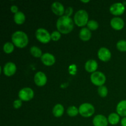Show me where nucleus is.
Returning <instances> with one entry per match:
<instances>
[{
    "label": "nucleus",
    "mask_w": 126,
    "mask_h": 126,
    "mask_svg": "<svg viewBox=\"0 0 126 126\" xmlns=\"http://www.w3.org/2000/svg\"><path fill=\"white\" fill-rule=\"evenodd\" d=\"M81 2H89V0H87V1H81Z\"/></svg>",
    "instance_id": "473e14b6"
},
{
    "label": "nucleus",
    "mask_w": 126,
    "mask_h": 126,
    "mask_svg": "<svg viewBox=\"0 0 126 126\" xmlns=\"http://www.w3.org/2000/svg\"><path fill=\"white\" fill-rule=\"evenodd\" d=\"M64 113V108L62 105L57 104L52 110V113L57 118L62 116Z\"/></svg>",
    "instance_id": "aec40b11"
},
{
    "label": "nucleus",
    "mask_w": 126,
    "mask_h": 126,
    "mask_svg": "<svg viewBox=\"0 0 126 126\" xmlns=\"http://www.w3.org/2000/svg\"><path fill=\"white\" fill-rule=\"evenodd\" d=\"M34 97V92L30 87L22 89L18 92V97L22 101H29Z\"/></svg>",
    "instance_id": "0eeeda50"
},
{
    "label": "nucleus",
    "mask_w": 126,
    "mask_h": 126,
    "mask_svg": "<svg viewBox=\"0 0 126 126\" xmlns=\"http://www.w3.org/2000/svg\"><path fill=\"white\" fill-rule=\"evenodd\" d=\"M22 102L20 99L16 100L13 103V107L15 109H18L20 107L22 106Z\"/></svg>",
    "instance_id": "c85d7f7f"
},
{
    "label": "nucleus",
    "mask_w": 126,
    "mask_h": 126,
    "mask_svg": "<svg viewBox=\"0 0 126 126\" xmlns=\"http://www.w3.org/2000/svg\"><path fill=\"white\" fill-rule=\"evenodd\" d=\"M95 112V108L91 103H85L81 105L79 108V113L84 118L92 116Z\"/></svg>",
    "instance_id": "20e7f679"
},
{
    "label": "nucleus",
    "mask_w": 126,
    "mask_h": 126,
    "mask_svg": "<svg viewBox=\"0 0 126 126\" xmlns=\"http://www.w3.org/2000/svg\"><path fill=\"white\" fill-rule=\"evenodd\" d=\"M74 22L70 17L63 16L60 17L57 22V28L60 33L68 34L73 30Z\"/></svg>",
    "instance_id": "f257e3e1"
},
{
    "label": "nucleus",
    "mask_w": 126,
    "mask_h": 126,
    "mask_svg": "<svg viewBox=\"0 0 126 126\" xmlns=\"http://www.w3.org/2000/svg\"><path fill=\"white\" fill-rule=\"evenodd\" d=\"M50 37H51L52 40L57 41H59L61 38V34L59 31H54L52 33V34H50Z\"/></svg>",
    "instance_id": "cd10ccee"
},
{
    "label": "nucleus",
    "mask_w": 126,
    "mask_h": 126,
    "mask_svg": "<svg viewBox=\"0 0 126 126\" xmlns=\"http://www.w3.org/2000/svg\"><path fill=\"white\" fill-rule=\"evenodd\" d=\"M120 120V117L118 113H111L108 118V123L111 125H116Z\"/></svg>",
    "instance_id": "412c9836"
},
{
    "label": "nucleus",
    "mask_w": 126,
    "mask_h": 126,
    "mask_svg": "<svg viewBox=\"0 0 126 126\" xmlns=\"http://www.w3.org/2000/svg\"><path fill=\"white\" fill-rule=\"evenodd\" d=\"M111 26L116 30H121L124 27V22L120 17H114L111 20Z\"/></svg>",
    "instance_id": "ddd939ff"
},
{
    "label": "nucleus",
    "mask_w": 126,
    "mask_h": 126,
    "mask_svg": "<svg viewBox=\"0 0 126 126\" xmlns=\"http://www.w3.org/2000/svg\"><path fill=\"white\" fill-rule=\"evenodd\" d=\"M116 111L121 116L126 117V100H123L118 103L116 107Z\"/></svg>",
    "instance_id": "a211bd4d"
},
{
    "label": "nucleus",
    "mask_w": 126,
    "mask_h": 126,
    "mask_svg": "<svg viewBox=\"0 0 126 126\" xmlns=\"http://www.w3.org/2000/svg\"><path fill=\"white\" fill-rule=\"evenodd\" d=\"M11 12H13V13L14 14H16L17 13V12H18V7H17V6H16V5H14V6H12L11 7Z\"/></svg>",
    "instance_id": "7c9ffc66"
},
{
    "label": "nucleus",
    "mask_w": 126,
    "mask_h": 126,
    "mask_svg": "<svg viewBox=\"0 0 126 126\" xmlns=\"http://www.w3.org/2000/svg\"><path fill=\"white\" fill-rule=\"evenodd\" d=\"M98 68L97 62L94 60H89L85 64V69L89 73H94Z\"/></svg>",
    "instance_id": "dca6fc26"
},
{
    "label": "nucleus",
    "mask_w": 126,
    "mask_h": 126,
    "mask_svg": "<svg viewBox=\"0 0 126 126\" xmlns=\"http://www.w3.org/2000/svg\"><path fill=\"white\" fill-rule=\"evenodd\" d=\"M91 80L92 84L97 86H103L106 81V77L103 73L100 71H95L91 76Z\"/></svg>",
    "instance_id": "423d86ee"
},
{
    "label": "nucleus",
    "mask_w": 126,
    "mask_h": 126,
    "mask_svg": "<svg viewBox=\"0 0 126 126\" xmlns=\"http://www.w3.org/2000/svg\"><path fill=\"white\" fill-rule=\"evenodd\" d=\"M12 41L14 45L18 48H23L28 43V38L25 33L22 31H17L12 35Z\"/></svg>",
    "instance_id": "f03ea898"
},
{
    "label": "nucleus",
    "mask_w": 126,
    "mask_h": 126,
    "mask_svg": "<svg viewBox=\"0 0 126 126\" xmlns=\"http://www.w3.org/2000/svg\"><path fill=\"white\" fill-rule=\"evenodd\" d=\"M116 47L119 51L126 52V41L121 40L117 43Z\"/></svg>",
    "instance_id": "a878e982"
},
{
    "label": "nucleus",
    "mask_w": 126,
    "mask_h": 126,
    "mask_svg": "<svg viewBox=\"0 0 126 126\" xmlns=\"http://www.w3.org/2000/svg\"><path fill=\"white\" fill-rule=\"evenodd\" d=\"M14 49V45L12 43L7 42L4 44L3 50L6 54H11L13 52Z\"/></svg>",
    "instance_id": "5701e85b"
},
{
    "label": "nucleus",
    "mask_w": 126,
    "mask_h": 126,
    "mask_svg": "<svg viewBox=\"0 0 126 126\" xmlns=\"http://www.w3.org/2000/svg\"><path fill=\"white\" fill-rule=\"evenodd\" d=\"M52 11L57 16H62L65 12V9L64 6H63L62 4L59 2H53L51 6Z\"/></svg>",
    "instance_id": "2eb2a0df"
},
{
    "label": "nucleus",
    "mask_w": 126,
    "mask_h": 126,
    "mask_svg": "<svg viewBox=\"0 0 126 126\" xmlns=\"http://www.w3.org/2000/svg\"><path fill=\"white\" fill-rule=\"evenodd\" d=\"M121 124V126H126V117H124L122 119Z\"/></svg>",
    "instance_id": "2f4dec72"
},
{
    "label": "nucleus",
    "mask_w": 126,
    "mask_h": 126,
    "mask_svg": "<svg viewBox=\"0 0 126 126\" xmlns=\"http://www.w3.org/2000/svg\"><path fill=\"white\" fill-rule=\"evenodd\" d=\"M17 70L16 65L12 62H7L3 67V73L6 76H11L15 74Z\"/></svg>",
    "instance_id": "9b49d317"
},
{
    "label": "nucleus",
    "mask_w": 126,
    "mask_h": 126,
    "mask_svg": "<svg viewBox=\"0 0 126 126\" xmlns=\"http://www.w3.org/2000/svg\"><path fill=\"white\" fill-rule=\"evenodd\" d=\"M91 35L92 34H91V31L89 28H82L80 30L79 34L80 39L84 41H87L89 40L91 38Z\"/></svg>",
    "instance_id": "f3484780"
},
{
    "label": "nucleus",
    "mask_w": 126,
    "mask_h": 126,
    "mask_svg": "<svg viewBox=\"0 0 126 126\" xmlns=\"http://www.w3.org/2000/svg\"><path fill=\"white\" fill-rule=\"evenodd\" d=\"M79 113V110L75 106L70 107L67 110V114L71 117L76 116Z\"/></svg>",
    "instance_id": "b1692460"
},
{
    "label": "nucleus",
    "mask_w": 126,
    "mask_h": 126,
    "mask_svg": "<svg viewBox=\"0 0 126 126\" xmlns=\"http://www.w3.org/2000/svg\"><path fill=\"white\" fill-rule=\"evenodd\" d=\"M110 12L114 16H120L125 11V6L121 2H116L110 6Z\"/></svg>",
    "instance_id": "6e6552de"
},
{
    "label": "nucleus",
    "mask_w": 126,
    "mask_h": 126,
    "mask_svg": "<svg viewBox=\"0 0 126 126\" xmlns=\"http://www.w3.org/2000/svg\"><path fill=\"white\" fill-rule=\"evenodd\" d=\"M34 81L38 86L41 87L44 86L47 82V77L45 74L42 71L36 73L34 75Z\"/></svg>",
    "instance_id": "1a4fd4ad"
},
{
    "label": "nucleus",
    "mask_w": 126,
    "mask_h": 126,
    "mask_svg": "<svg viewBox=\"0 0 126 126\" xmlns=\"http://www.w3.org/2000/svg\"><path fill=\"white\" fill-rule=\"evenodd\" d=\"M74 22L78 27H83L87 24L89 22V16L85 10H79L74 17Z\"/></svg>",
    "instance_id": "7ed1b4c3"
},
{
    "label": "nucleus",
    "mask_w": 126,
    "mask_h": 126,
    "mask_svg": "<svg viewBox=\"0 0 126 126\" xmlns=\"http://www.w3.org/2000/svg\"><path fill=\"white\" fill-rule=\"evenodd\" d=\"M98 57L103 62H108L110 60L111 54L109 49L106 47H101L98 51Z\"/></svg>",
    "instance_id": "9d476101"
},
{
    "label": "nucleus",
    "mask_w": 126,
    "mask_h": 126,
    "mask_svg": "<svg viewBox=\"0 0 126 126\" xmlns=\"http://www.w3.org/2000/svg\"><path fill=\"white\" fill-rule=\"evenodd\" d=\"M73 11L72 7H68L67 9L65 11V14H66L65 16L70 17V16H71V15L73 14Z\"/></svg>",
    "instance_id": "c756f323"
},
{
    "label": "nucleus",
    "mask_w": 126,
    "mask_h": 126,
    "mask_svg": "<svg viewBox=\"0 0 126 126\" xmlns=\"http://www.w3.org/2000/svg\"><path fill=\"white\" fill-rule=\"evenodd\" d=\"M42 62L46 66H52L55 62V58L52 54L49 53H45L43 54L41 57Z\"/></svg>",
    "instance_id": "f8f14e48"
},
{
    "label": "nucleus",
    "mask_w": 126,
    "mask_h": 126,
    "mask_svg": "<svg viewBox=\"0 0 126 126\" xmlns=\"http://www.w3.org/2000/svg\"><path fill=\"white\" fill-rule=\"evenodd\" d=\"M98 93L99 95L102 97H105L108 94V89L105 86H100L98 89Z\"/></svg>",
    "instance_id": "bb28decb"
},
{
    "label": "nucleus",
    "mask_w": 126,
    "mask_h": 126,
    "mask_svg": "<svg viewBox=\"0 0 126 126\" xmlns=\"http://www.w3.org/2000/svg\"><path fill=\"white\" fill-rule=\"evenodd\" d=\"M87 25L90 30H96L98 28V23L97 21L94 20H89Z\"/></svg>",
    "instance_id": "393cba45"
},
{
    "label": "nucleus",
    "mask_w": 126,
    "mask_h": 126,
    "mask_svg": "<svg viewBox=\"0 0 126 126\" xmlns=\"http://www.w3.org/2000/svg\"><path fill=\"white\" fill-rule=\"evenodd\" d=\"M14 20L17 25H22L25 21V16L23 12L18 11L17 13L15 14L14 16Z\"/></svg>",
    "instance_id": "6ab92c4d"
},
{
    "label": "nucleus",
    "mask_w": 126,
    "mask_h": 126,
    "mask_svg": "<svg viewBox=\"0 0 126 126\" xmlns=\"http://www.w3.org/2000/svg\"><path fill=\"white\" fill-rule=\"evenodd\" d=\"M108 124V119L102 114L95 116L93 119V124L94 126H107Z\"/></svg>",
    "instance_id": "4468645a"
},
{
    "label": "nucleus",
    "mask_w": 126,
    "mask_h": 126,
    "mask_svg": "<svg viewBox=\"0 0 126 126\" xmlns=\"http://www.w3.org/2000/svg\"><path fill=\"white\" fill-rule=\"evenodd\" d=\"M30 53L33 57H41L42 55V51L39 47L36 46H33L31 47L30 49Z\"/></svg>",
    "instance_id": "4be33fe9"
},
{
    "label": "nucleus",
    "mask_w": 126,
    "mask_h": 126,
    "mask_svg": "<svg viewBox=\"0 0 126 126\" xmlns=\"http://www.w3.org/2000/svg\"><path fill=\"white\" fill-rule=\"evenodd\" d=\"M37 39L43 44H47L51 40L50 34L44 28H38L36 32Z\"/></svg>",
    "instance_id": "39448f33"
}]
</instances>
